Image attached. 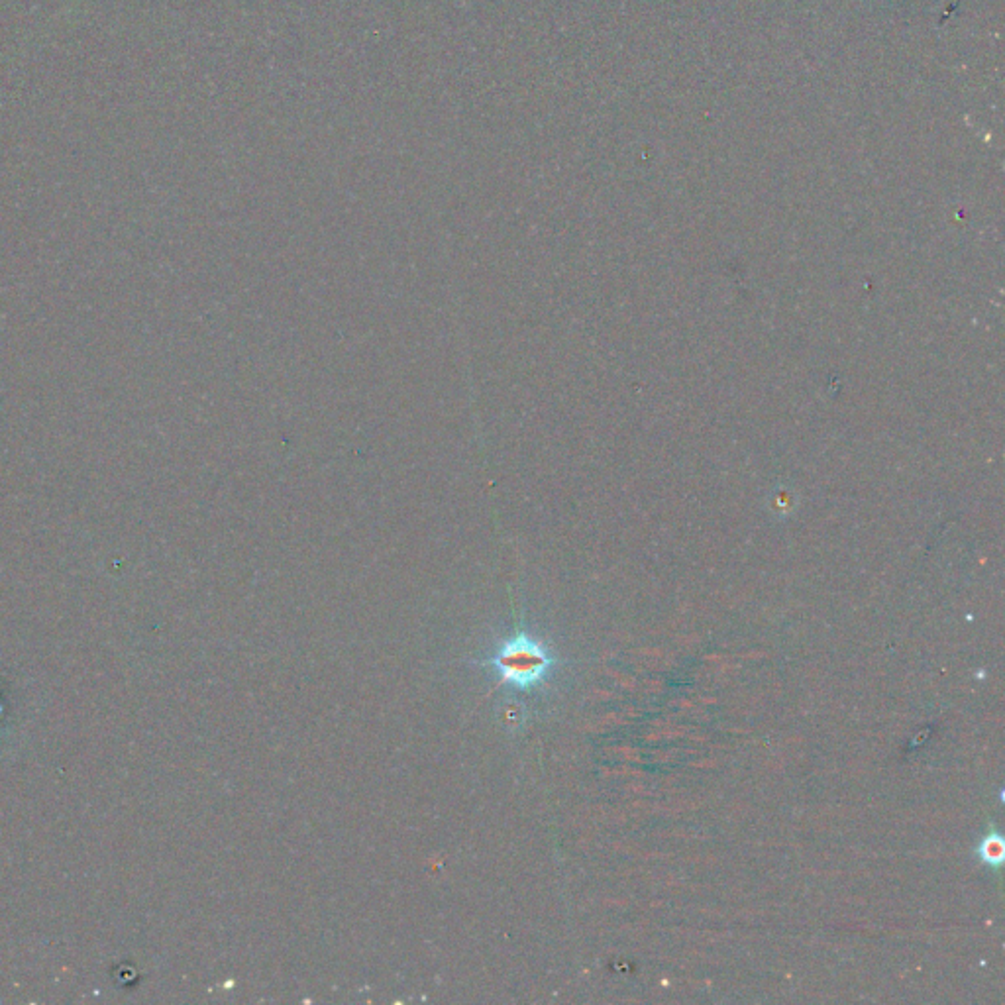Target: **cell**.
I'll use <instances>...</instances> for the list:
<instances>
[{
	"mask_svg": "<svg viewBox=\"0 0 1005 1005\" xmlns=\"http://www.w3.org/2000/svg\"><path fill=\"white\" fill-rule=\"evenodd\" d=\"M495 664L501 670L503 682H509L517 688H532L544 678L552 664V658L538 642L527 636H519L517 640L503 646V650L497 654Z\"/></svg>",
	"mask_w": 1005,
	"mask_h": 1005,
	"instance_id": "cell-1",
	"label": "cell"
},
{
	"mask_svg": "<svg viewBox=\"0 0 1005 1005\" xmlns=\"http://www.w3.org/2000/svg\"><path fill=\"white\" fill-rule=\"evenodd\" d=\"M978 854H980V858H982V862H984V864L994 866V868L1002 866V862H1004L1005 858L1004 837H1002L998 831L988 833V835L982 839L980 847H978Z\"/></svg>",
	"mask_w": 1005,
	"mask_h": 1005,
	"instance_id": "cell-2",
	"label": "cell"
}]
</instances>
